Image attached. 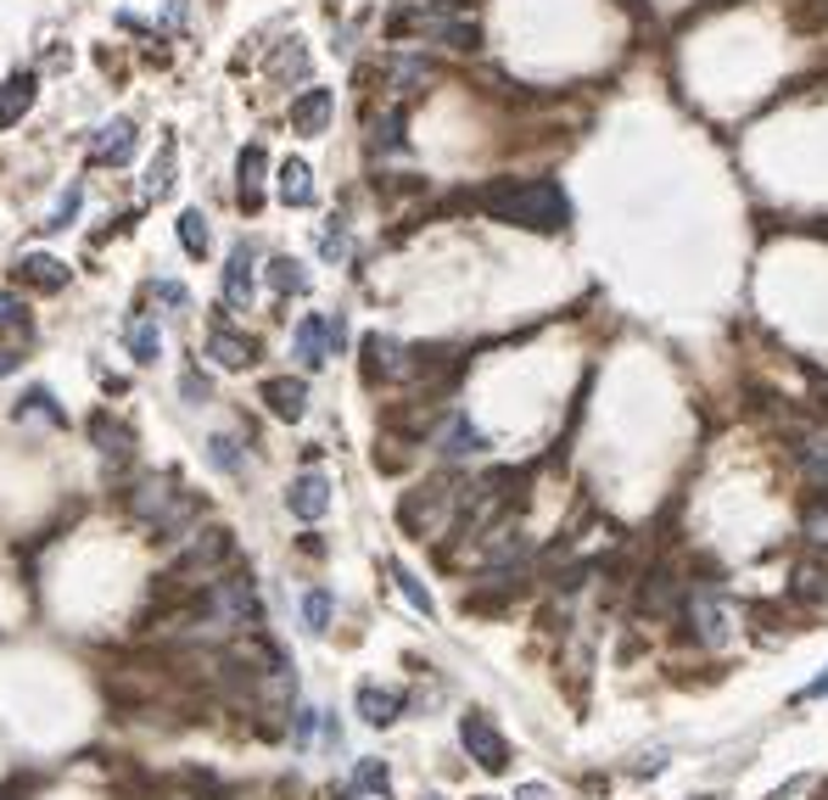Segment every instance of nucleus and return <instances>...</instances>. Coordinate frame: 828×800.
<instances>
[{"label": "nucleus", "instance_id": "1", "mask_svg": "<svg viewBox=\"0 0 828 800\" xmlns=\"http://www.w3.org/2000/svg\"><path fill=\"white\" fill-rule=\"evenodd\" d=\"M481 208L499 224H521V230H565L571 202L555 179H504L481 197Z\"/></svg>", "mask_w": 828, "mask_h": 800}, {"label": "nucleus", "instance_id": "2", "mask_svg": "<svg viewBox=\"0 0 828 800\" xmlns=\"http://www.w3.org/2000/svg\"><path fill=\"white\" fill-rule=\"evenodd\" d=\"M459 744L470 750V762L481 773H504L510 767V739L493 728V717H487V711H465L459 717Z\"/></svg>", "mask_w": 828, "mask_h": 800}, {"label": "nucleus", "instance_id": "3", "mask_svg": "<svg viewBox=\"0 0 828 800\" xmlns=\"http://www.w3.org/2000/svg\"><path fill=\"white\" fill-rule=\"evenodd\" d=\"M342 342H348L342 314H308V319L298 325V337H291V348H298V358H303L308 369H319L325 358H336V353H342Z\"/></svg>", "mask_w": 828, "mask_h": 800}, {"label": "nucleus", "instance_id": "4", "mask_svg": "<svg viewBox=\"0 0 828 800\" xmlns=\"http://www.w3.org/2000/svg\"><path fill=\"white\" fill-rule=\"evenodd\" d=\"M689 627H695V638L705 644V649H722L727 644V604L716 599V593H689Z\"/></svg>", "mask_w": 828, "mask_h": 800}, {"label": "nucleus", "instance_id": "5", "mask_svg": "<svg viewBox=\"0 0 828 800\" xmlns=\"http://www.w3.org/2000/svg\"><path fill=\"white\" fill-rule=\"evenodd\" d=\"M330 118H336V96H330L325 84H308L303 96L291 102V129H298V134H325Z\"/></svg>", "mask_w": 828, "mask_h": 800}, {"label": "nucleus", "instance_id": "6", "mask_svg": "<svg viewBox=\"0 0 828 800\" xmlns=\"http://www.w3.org/2000/svg\"><path fill=\"white\" fill-rule=\"evenodd\" d=\"M129 157H135V123L129 118H113L102 134L90 140V163L95 168H124Z\"/></svg>", "mask_w": 828, "mask_h": 800}, {"label": "nucleus", "instance_id": "7", "mask_svg": "<svg viewBox=\"0 0 828 800\" xmlns=\"http://www.w3.org/2000/svg\"><path fill=\"white\" fill-rule=\"evenodd\" d=\"M285 509L298 515V521H319V515L330 509V482L319 477V470H303V477L291 482V493H285Z\"/></svg>", "mask_w": 828, "mask_h": 800}, {"label": "nucleus", "instance_id": "8", "mask_svg": "<svg viewBox=\"0 0 828 800\" xmlns=\"http://www.w3.org/2000/svg\"><path fill=\"white\" fill-rule=\"evenodd\" d=\"M208 358H213L219 369H247V364L258 358V342H253V337H241V331H230V325H213V337H208Z\"/></svg>", "mask_w": 828, "mask_h": 800}, {"label": "nucleus", "instance_id": "9", "mask_svg": "<svg viewBox=\"0 0 828 800\" xmlns=\"http://www.w3.org/2000/svg\"><path fill=\"white\" fill-rule=\"evenodd\" d=\"M264 403H269L275 420H303L308 414V387L298 375H275V381H264Z\"/></svg>", "mask_w": 828, "mask_h": 800}, {"label": "nucleus", "instance_id": "10", "mask_svg": "<svg viewBox=\"0 0 828 800\" xmlns=\"http://www.w3.org/2000/svg\"><path fill=\"white\" fill-rule=\"evenodd\" d=\"M353 705H359V717H364L370 728H393V722L404 717V694H398V689H375V683H364V689L353 694Z\"/></svg>", "mask_w": 828, "mask_h": 800}, {"label": "nucleus", "instance_id": "11", "mask_svg": "<svg viewBox=\"0 0 828 800\" xmlns=\"http://www.w3.org/2000/svg\"><path fill=\"white\" fill-rule=\"evenodd\" d=\"M219 297L230 308H247L253 303V247H235L230 263H224V280H219Z\"/></svg>", "mask_w": 828, "mask_h": 800}, {"label": "nucleus", "instance_id": "12", "mask_svg": "<svg viewBox=\"0 0 828 800\" xmlns=\"http://www.w3.org/2000/svg\"><path fill=\"white\" fill-rule=\"evenodd\" d=\"M404 369H409V358H404V348L393 337H364V375L370 381H393V375H404Z\"/></svg>", "mask_w": 828, "mask_h": 800}, {"label": "nucleus", "instance_id": "13", "mask_svg": "<svg viewBox=\"0 0 828 800\" xmlns=\"http://www.w3.org/2000/svg\"><path fill=\"white\" fill-rule=\"evenodd\" d=\"M34 96H39V79L34 73H12L7 84H0V129L23 123V113L34 107Z\"/></svg>", "mask_w": 828, "mask_h": 800}, {"label": "nucleus", "instance_id": "14", "mask_svg": "<svg viewBox=\"0 0 828 800\" xmlns=\"http://www.w3.org/2000/svg\"><path fill=\"white\" fill-rule=\"evenodd\" d=\"M481 448H487V437L470 426V414H448L443 437H436V454H443V459H470V454H481Z\"/></svg>", "mask_w": 828, "mask_h": 800}, {"label": "nucleus", "instance_id": "15", "mask_svg": "<svg viewBox=\"0 0 828 800\" xmlns=\"http://www.w3.org/2000/svg\"><path fill=\"white\" fill-rule=\"evenodd\" d=\"M23 286H45V292H62L68 286V263H57V258H39V252H28V258H18V269H12Z\"/></svg>", "mask_w": 828, "mask_h": 800}, {"label": "nucleus", "instance_id": "16", "mask_svg": "<svg viewBox=\"0 0 828 800\" xmlns=\"http://www.w3.org/2000/svg\"><path fill=\"white\" fill-rule=\"evenodd\" d=\"M280 202L285 208H308L314 202V174H308L303 157H285L280 163Z\"/></svg>", "mask_w": 828, "mask_h": 800}, {"label": "nucleus", "instance_id": "17", "mask_svg": "<svg viewBox=\"0 0 828 800\" xmlns=\"http://www.w3.org/2000/svg\"><path fill=\"white\" fill-rule=\"evenodd\" d=\"M90 437L102 443L107 459H129V454H135V432L124 426V420H113V414H95V420H90Z\"/></svg>", "mask_w": 828, "mask_h": 800}, {"label": "nucleus", "instance_id": "18", "mask_svg": "<svg viewBox=\"0 0 828 800\" xmlns=\"http://www.w3.org/2000/svg\"><path fill=\"white\" fill-rule=\"evenodd\" d=\"M124 342H129V358L135 364H158V353H163V331H158V319H129V331H124Z\"/></svg>", "mask_w": 828, "mask_h": 800}, {"label": "nucleus", "instance_id": "19", "mask_svg": "<svg viewBox=\"0 0 828 800\" xmlns=\"http://www.w3.org/2000/svg\"><path fill=\"white\" fill-rule=\"evenodd\" d=\"M264 202V146H247L241 152V208H258Z\"/></svg>", "mask_w": 828, "mask_h": 800}, {"label": "nucleus", "instance_id": "20", "mask_svg": "<svg viewBox=\"0 0 828 800\" xmlns=\"http://www.w3.org/2000/svg\"><path fill=\"white\" fill-rule=\"evenodd\" d=\"M179 247H185V258H208V219H202V208L179 213Z\"/></svg>", "mask_w": 828, "mask_h": 800}, {"label": "nucleus", "instance_id": "21", "mask_svg": "<svg viewBox=\"0 0 828 800\" xmlns=\"http://www.w3.org/2000/svg\"><path fill=\"white\" fill-rule=\"evenodd\" d=\"M269 286H275L280 297H298V292H308V269H303L298 258H275V263H269Z\"/></svg>", "mask_w": 828, "mask_h": 800}, {"label": "nucleus", "instance_id": "22", "mask_svg": "<svg viewBox=\"0 0 828 800\" xmlns=\"http://www.w3.org/2000/svg\"><path fill=\"white\" fill-rule=\"evenodd\" d=\"M174 157H179V146L174 140H163V152H158V163L145 168V202H158L168 185H174Z\"/></svg>", "mask_w": 828, "mask_h": 800}, {"label": "nucleus", "instance_id": "23", "mask_svg": "<svg viewBox=\"0 0 828 800\" xmlns=\"http://www.w3.org/2000/svg\"><path fill=\"white\" fill-rule=\"evenodd\" d=\"M386 762H375V756H364L359 767H353V778H348V795H386Z\"/></svg>", "mask_w": 828, "mask_h": 800}, {"label": "nucleus", "instance_id": "24", "mask_svg": "<svg viewBox=\"0 0 828 800\" xmlns=\"http://www.w3.org/2000/svg\"><path fill=\"white\" fill-rule=\"evenodd\" d=\"M801 464H806V477L812 482H828V432H812V437H801Z\"/></svg>", "mask_w": 828, "mask_h": 800}, {"label": "nucleus", "instance_id": "25", "mask_svg": "<svg viewBox=\"0 0 828 800\" xmlns=\"http://www.w3.org/2000/svg\"><path fill=\"white\" fill-rule=\"evenodd\" d=\"M330 610H336V604H330L325 588H308V593H303V622H308V633H325V627H330Z\"/></svg>", "mask_w": 828, "mask_h": 800}, {"label": "nucleus", "instance_id": "26", "mask_svg": "<svg viewBox=\"0 0 828 800\" xmlns=\"http://www.w3.org/2000/svg\"><path fill=\"white\" fill-rule=\"evenodd\" d=\"M393 583H398V593H404V599L420 610V616H431V610H436V604H431V593L420 588V577H415V572H404L398 560H393Z\"/></svg>", "mask_w": 828, "mask_h": 800}, {"label": "nucleus", "instance_id": "27", "mask_svg": "<svg viewBox=\"0 0 828 800\" xmlns=\"http://www.w3.org/2000/svg\"><path fill=\"white\" fill-rule=\"evenodd\" d=\"M28 331V308L7 292V297H0V337H23Z\"/></svg>", "mask_w": 828, "mask_h": 800}, {"label": "nucleus", "instance_id": "28", "mask_svg": "<svg viewBox=\"0 0 828 800\" xmlns=\"http://www.w3.org/2000/svg\"><path fill=\"white\" fill-rule=\"evenodd\" d=\"M795 593L801 599H828V572L823 566H795Z\"/></svg>", "mask_w": 828, "mask_h": 800}, {"label": "nucleus", "instance_id": "29", "mask_svg": "<svg viewBox=\"0 0 828 800\" xmlns=\"http://www.w3.org/2000/svg\"><path fill=\"white\" fill-rule=\"evenodd\" d=\"M73 213H79V185H68V191L57 197V208H51V219H45V230H68Z\"/></svg>", "mask_w": 828, "mask_h": 800}, {"label": "nucleus", "instance_id": "30", "mask_svg": "<svg viewBox=\"0 0 828 800\" xmlns=\"http://www.w3.org/2000/svg\"><path fill=\"white\" fill-rule=\"evenodd\" d=\"M375 146H381V152L404 146V113H386V118L375 123Z\"/></svg>", "mask_w": 828, "mask_h": 800}, {"label": "nucleus", "instance_id": "31", "mask_svg": "<svg viewBox=\"0 0 828 800\" xmlns=\"http://www.w3.org/2000/svg\"><path fill=\"white\" fill-rule=\"evenodd\" d=\"M348 252V224L342 219H330L325 235H319V258H342Z\"/></svg>", "mask_w": 828, "mask_h": 800}, {"label": "nucleus", "instance_id": "32", "mask_svg": "<svg viewBox=\"0 0 828 800\" xmlns=\"http://www.w3.org/2000/svg\"><path fill=\"white\" fill-rule=\"evenodd\" d=\"M18 414H45V420H62L57 414V398L45 392V387H34V392H23V403H18Z\"/></svg>", "mask_w": 828, "mask_h": 800}, {"label": "nucleus", "instance_id": "33", "mask_svg": "<svg viewBox=\"0 0 828 800\" xmlns=\"http://www.w3.org/2000/svg\"><path fill=\"white\" fill-rule=\"evenodd\" d=\"M208 448H213V464H219V470H230V477H235V470H241V454H235V437H213Z\"/></svg>", "mask_w": 828, "mask_h": 800}, {"label": "nucleus", "instance_id": "34", "mask_svg": "<svg viewBox=\"0 0 828 800\" xmlns=\"http://www.w3.org/2000/svg\"><path fill=\"white\" fill-rule=\"evenodd\" d=\"M806 538H812V543H828V504H812V509H806Z\"/></svg>", "mask_w": 828, "mask_h": 800}, {"label": "nucleus", "instance_id": "35", "mask_svg": "<svg viewBox=\"0 0 828 800\" xmlns=\"http://www.w3.org/2000/svg\"><path fill=\"white\" fill-rule=\"evenodd\" d=\"M152 297H163L168 308H190V292H185V286H174V280H158Z\"/></svg>", "mask_w": 828, "mask_h": 800}, {"label": "nucleus", "instance_id": "36", "mask_svg": "<svg viewBox=\"0 0 828 800\" xmlns=\"http://www.w3.org/2000/svg\"><path fill=\"white\" fill-rule=\"evenodd\" d=\"M314 728H319V711H308V705H303V711H298V744L303 750L314 744Z\"/></svg>", "mask_w": 828, "mask_h": 800}, {"label": "nucleus", "instance_id": "37", "mask_svg": "<svg viewBox=\"0 0 828 800\" xmlns=\"http://www.w3.org/2000/svg\"><path fill=\"white\" fill-rule=\"evenodd\" d=\"M23 364V353H12V348H0V375H12Z\"/></svg>", "mask_w": 828, "mask_h": 800}, {"label": "nucleus", "instance_id": "38", "mask_svg": "<svg viewBox=\"0 0 828 800\" xmlns=\"http://www.w3.org/2000/svg\"><path fill=\"white\" fill-rule=\"evenodd\" d=\"M806 699H828V672H823V678H812V683H806Z\"/></svg>", "mask_w": 828, "mask_h": 800}, {"label": "nucleus", "instance_id": "39", "mask_svg": "<svg viewBox=\"0 0 828 800\" xmlns=\"http://www.w3.org/2000/svg\"><path fill=\"white\" fill-rule=\"evenodd\" d=\"M515 800H549V789L544 784H521V795Z\"/></svg>", "mask_w": 828, "mask_h": 800}, {"label": "nucleus", "instance_id": "40", "mask_svg": "<svg viewBox=\"0 0 828 800\" xmlns=\"http://www.w3.org/2000/svg\"><path fill=\"white\" fill-rule=\"evenodd\" d=\"M348 800H386V795H348Z\"/></svg>", "mask_w": 828, "mask_h": 800}, {"label": "nucleus", "instance_id": "41", "mask_svg": "<svg viewBox=\"0 0 828 800\" xmlns=\"http://www.w3.org/2000/svg\"><path fill=\"white\" fill-rule=\"evenodd\" d=\"M425 800H443V795H425Z\"/></svg>", "mask_w": 828, "mask_h": 800}]
</instances>
